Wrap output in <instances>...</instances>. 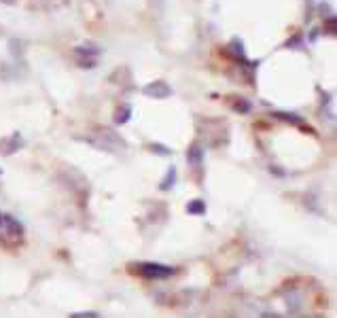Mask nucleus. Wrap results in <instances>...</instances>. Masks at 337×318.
<instances>
[{"label":"nucleus","mask_w":337,"mask_h":318,"mask_svg":"<svg viewBox=\"0 0 337 318\" xmlns=\"http://www.w3.org/2000/svg\"><path fill=\"white\" fill-rule=\"evenodd\" d=\"M187 157H189V162H193L195 166H200L202 164V149L198 147V144H193V147L189 149V155Z\"/></svg>","instance_id":"39448f33"},{"label":"nucleus","mask_w":337,"mask_h":318,"mask_svg":"<svg viewBox=\"0 0 337 318\" xmlns=\"http://www.w3.org/2000/svg\"><path fill=\"white\" fill-rule=\"evenodd\" d=\"M231 49H233V53H235V55H240V57H244V49H242V40H237V38H233V40H231Z\"/></svg>","instance_id":"6e6552de"},{"label":"nucleus","mask_w":337,"mask_h":318,"mask_svg":"<svg viewBox=\"0 0 337 318\" xmlns=\"http://www.w3.org/2000/svg\"><path fill=\"white\" fill-rule=\"evenodd\" d=\"M174 178H176V170L172 168L170 172H167V176H165V180L161 185V189H170V185H174Z\"/></svg>","instance_id":"0eeeda50"},{"label":"nucleus","mask_w":337,"mask_h":318,"mask_svg":"<svg viewBox=\"0 0 337 318\" xmlns=\"http://www.w3.org/2000/svg\"><path fill=\"white\" fill-rule=\"evenodd\" d=\"M0 3H5V5H13V3H15V0H0Z\"/></svg>","instance_id":"9d476101"},{"label":"nucleus","mask_w":337,"mask_h":318,"mask_svg":"<svg viewBox=\"0 0 337 318\" xmlns=\"http://www.w3.org/2000/svg\"><path fill=\"white\" fill-rule=\"evenodd\" d=\"M100 51L102 49H98V47H93V45H79L77 49H75V55H87V60H89V55H100ZM89 62H93V60H89Z\"/></svg>","instance_id":"20e7f679"},{"label":"nucleus","mask_w":337,"mask_h":318,"mask_svg":"<svg viewBox=\"0 0 337 318\" xmlns=\"http://www.w3.org/2000/svg\"><path fill=\"white\" fill-rule=\"evenodd\" d=\"M202 210H204V204H202V201H195V204L189 206V212H202Z\"/></svg>","instance_id":"1a4fd4ad"},{"label":"nucleus","mask_w":337,"mask_h":318,"mask_svg":"<svg viewBox=\"0 0 337 318\" xmlns=\"http://www.w3.org/2000/svg\"><path fill=\"white\" fill-rule=\"evenodd\" d=\"M142 94L149 96V98H167V96L172 94V87L165 81H153V83L145 85Z\"/></svg>","instance_id":"7ed1b4c3"},{"label":"nucleus","mask_w":337,"mask_h":318,"mask_svg":"<svg viewBox=\"0 0 337 318\" xmlns=\"http://www.w3.org/2000/svg\"><path fill=\"white\" fill-rule=\"evenodd\" d=\"M85 140L100 151H119L125 147V142L112 129H98V132H93V136H87Z\"/></svg>","instance_id":"f257e3e1"},{"label":"nucleus","mask_w":337,"mask_h":318,"mask_svg":"<svg viewBox=\"0 0 337 318\" xmlns=\"http://www.w3.org/2000/svg\"><path fill=\"white\" fill-rule=\"evenodd\" d=\"M138 271L147 278H167L170 274H174L172 267H165V265H159V263H140Z\"/></svg>","instance_id":"f03ea898"},{"label":"nucleus","mask_w":337,"mask_h":318,"mask_svg":"<svg viewBox=\"0 0 337 318\" xmlns=\"http://www.w3.org/2000/svg\"><path fill=\"white\" fill-rule=\"evenodd\" d=\"M130 112H132V108H130V106H123V108H119V110H117V115H115V121H117V123H125V121L130 119Z\"/></svg>","instance_id":"423d86ee"}]
</instances>
